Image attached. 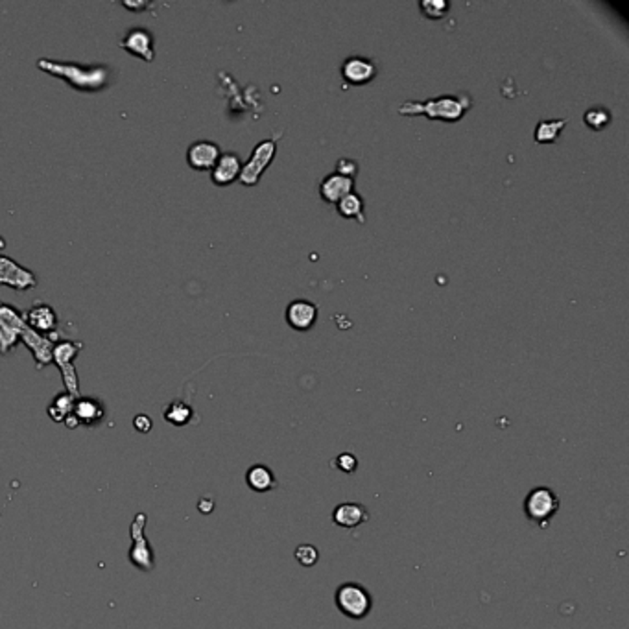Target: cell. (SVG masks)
Listing matches in <instances>:
<instances>
[{
    "instance_id": "obj_1",
    "label": "cell",
    "mask_w": 629,
    "mask_h": 629,
    "mask_svg": "<svg viewBox=\"0 0 629 629\" xmlns=\"http://www.w3.org/2000/svg\"><path fill=\"white\" fill-rule=\"evenodd\" d=\"M37 69L47 74L67 81L72 89L81 92L103 91L109 85L111 70L106 65H78L67 61H56L49 58H41L37 61Z\"/></svg>"
},
{
    "instance_id": "obj_2",
    "label": "cell",
    "mask_w": 629,
    "mask_h": 629,
    "mask_svg": "<svg viewBox=\"0 0 629 629\" xmlns=\"http://www.w3.org/2000/svg\"><path fill=\"white\" fill-rule=\"evenodd\" d=\"M471 109V98L467 94H443V97L428 98L425 102H404L399 108L401 115H425L432 120H445L456 122Z\"/></svg>"
},
{
    "instance_id": "obj_3",
    "label": "cell",
    "mask_w": 629,
    "mask_h": 629,
    "mask_svg": "<svg viewBox=\"0 0 629 629\" xmlns=\"http://www.w3.org/2000/svg\"><path fill=\"white\" fill-rule=\"evenodd\" d=\"M334 602H336L339 613L353 620L366 619L373 607V598L369 591L355 581L342 583L336 591Z\"/></svg>"
},
{
    "instance_id": "obj_4",
    "label": "cell",
    "mask_w": 629,
    "mask_h": 629,
    "mask_svg": "<svg viewBox=\"0 0 629 629\" xmlns=\"http://www.w3.org/2000/svg\"><path fill=\"white\" fill-rule=\"evenodd\" d=\"M81 349H83V344H81V342L60 339V342H56L54 351H52V362L60 367L65 389H67V393H70V395H74V397L80 395V380H78V373H76L74 358L80 355Z\"/></svg>"
},
{
    "instance_id": "obj_5",
    "label": "cell",
    "mask_w": 629,
    "mask_h": 629,
    "mask_svg": "<svg viewBox=\"0 0 629 629\" xmlns=\"http://www.w3.org/2000/svg\"><path fill=\"white\" fill-rule=\"evenodd\" d=\"M279 137L280 135L260 140L253 148L251 157L246 162H242V172H240V178H238L240 183L246 185V187H255L258 183V179L264 174V170L271 165L275 153H277V139Z\"/></svg>"
},
{
    "instance_id": "obj_6",
    "label": "cell",
    "mask_w": 629,
    "mask_h": 629,
    "mask_svg": "<svg viewBox=\"0 0 629 629\" xmlns=\"http://www.w3.org/2000/svg\"><path fill=\"white\" fill-rule=\"evenodd\" d=\"M560 510V498L550 487H535L526 495L524 515L537 526H544Z\"/></svg>"
},
{
    "instance_id": "obj_7",
    "label": "cell",
    "mask_w": 629,
    "mask_h": 629,
    "mask_svg": "<svg viewBox=\"0 0 629 629\" xmlns=\"http://www.w3.org/2000/svg\"><path fill=\"white\" fill-rule=\"evenodd\" d=\"M26 327L24 312L6 301H0V355H10V351L21 342L22 328Z\"/></svg>"
},
{
    "instance_id": "obj_8",
    "label": "cell",
    "mask_w": 629,
    "mask_h": 629,
    "mask_svg": "<svg viewBox=\"0 0 629 629\" xmlns=\"http://www.w3.org/2000/svg\"><path fill=\"white\" fill-rule=\"evenodd\" d=\"M37 275L32 269L24 268L13 258L0 255V286L15 292H28L37 288Z\"/></svg>"
},
{
    "instance_id": "obj_9",
    "label": "cell",
    "mask_w": 629,
    "mask_h": 629,
    "mask_svg": "<svg viewBox=\"0 0 629 629\" xmlns=\"http://www.w3.org/2000/svg\"><path fill=\"white\" fill-rule=\"evenodd\" d=\"M153 33L144 26L129 28L128 32L120 37L119 47L124 49L128 54L140 58L146 63H151L156 60V47H153Z\"/></svg>"
},
{
    "instance_id": "obj_10",
    "label": "cell",
    "mask_w": 629,
    "mask_h": 629,
    "mask_svg": "<svg viewBox=\"0 0 629 629\" xmlns=\"http://www.w3.org/2000/svg\"><path fill=\"white\" fill-rule=\"evenodd\" d=\"M24 321L30 328H33L35 333L49 336L52 342H58V328H60V317L56 314V310L47 303L37 301L33 307H30L24 312Z\"/></svg>"
},
{
    "instance_id": "obj_11",
    "label": "cell",
    "mask_w": 629,
    "mask_h": 629,
    "mask_svg": "<svg viewBox=\"0 0 629 629\" xmlns=\"http://www.w3.org/2000/svg\"><path fill=\"white\" fill-rule=\"evenodd\" d=\"M220 156V146L212 140H196L187 148V162L192 170H198V172L212 170Z\"/></svg>"
},
{
    "instance_id": "obj_12",
    "label": "cell",
    "mask_w": 629,
    "mask_h": 629,
    "mask_svg": "<svg viewBox=\"0 0 629 629\" xmlns=\"http://www.w3.org/2000/svg\"><path fill=\"white\" fill-rule=\"evenodd\" d=\"M144 522L146 515L139 513L131 522V537H133V548H131V563L139 567L140 570H151L153 561H151V550L148 546V541L144 539L142 532H144Z\"/></svg>"
},
{
    "instance_id": "obj_13",
    "label": "cell",
    "mask_w": 629,
    "mask_h": 629,
    "mask_svg": "<svg viewBox=\"0 0 629 629\" xmlns=\"http://www.w3.org/2000/svg\"><path fill=\"white\" fill-rule=\"evenodd\" d=\"M21 344H24L28 349L32 351L33 360H35V367H41L52 364V351H54V342L49 336L35 333L33 328L26 327L22 328L21 333Z\"/></svg>"
},
{
    "instance_id": "obj_14",
    "label": "cell",
    "mask_w": 629,
    "mask_h": 629,
    "mask_svg": "<svg viewBox=\"0 0 629 629\" xmlns=\"http://www.w3.org/2000/svg\"><path fill=\"white\" fill-rule=\"evenodd\" d=\"M342 76L351 85H364L377 76V65L367 58L353 56V58H347L342 65Z\"/></svg>"
},
{
    "instance_id": "obj_15",
    "label": "cell",
    "mask_w": 629,
    "mask_h": 629,
    "mask_svg": "<svg viewBox=\"0 0 629 629\" xmlns=\"http://www.w3.org/2000/svg\"><path fill=\"white\" fill-rule=\"evenodd\" d=\"M240 172H242L240 157L233 151H227V153H221L220 159L216 161L215 168L210 170V179L216 187H227V185H231L233 181H237L240 178Z\"/></svg>"
},
{
    "instance_id": "obj_16",
    "label": "cell",
    "mask_w": 629,
    "mask_h": 629,
    "mask_svg": "<svg viewBox=\"0 0 629 629\" xmlns=\"http://www.w3.org/2000/svg\"><path fill=\"white\" fill-rule=\"evenodd\" d=\"M317 319V307L307 299H296L286 307V321L296 330H308Z\"/></svg>"
},
{
    "instance_id": "obj_17",
    "label": "cell",
    "mask_w": 629,
    "mask_h": 629,
    "mask_svg": "<svg viewBox=\"0 0 629 629\" xmlns=\"http://www.w3.org/2000/svg\"><path fill=\"white\" fill-rule=\"evenodd\" d=\"M353 189H355V179L334 172L323 179L319 185V194L325 203H338L339 199H344L347 194L353 192Z\"/></svg>"
},
{
    "instance_id": "obj_18",
    "label": "cell",
    "mask_w": 629,
    "mask_h": 629,
    "mask_svg": "<svg viewBox=\"0 0 629 629\" xmlns=\"http://www.w3.org/2000/svg\"><path fill=\"white\" fill-rule=\"evenodd\" d=\"M334 524L339 528H356L369 521V513H367L366 505L356 504V502H344V504L336 505L333 511Z\"/></svg>"
},
{
    "instance_id": "obj_19",
    "label": "cell",
    "mask_w": 629,
    "mask_h": 629,
    "mask_svg": "<svg viewBox=\"0 0 629 629\" xmlns=\"http://www.w3.org/2000/svg\"><path fill=\"white\" fill-rule=\"evenodd\" d=\"M74 417L80 421V425H97L100 421L103 419V414H106V410H103L102 403L97 401V399L91 397H78L74 403Z\"/></svg>"
},
{
    "instance_id": "obj_20",
    "label": "cell",
    "mask_w": 629,
    "mask_h": 629,
    "mask_svg": "<svg viewBox=\"0 0 629 629\" xmlns=\"http://www.w3.org/2000/svg\"><path fill=\"white\" fill-rule=\"evenodd\" d=\"M246 482L257 493H268V491L277 487V480H275L274 473L266 465H262V463H257V465L249 467V471L246 473Z\"/></svg>"
},
{
    "instance_id": "obj_21",
    "label": "cell",
    "mask_w": 629,
    "mask_h": 629,
    "mask_svg": "<svg viewBox=\"0 0 629 629\" xmlns=\"http://www.w3.org/2000/svg\"><path fill=\"white\" fill-rule=\"evenodd\" d=\"M76 399L78 397H74V395H70V393L67 392L58 393L54 397V401H52L49 406L50 419L56 421V423H65V419L74 412Z\"/></svg>"
},
{
    "instance_id": "obj_22",
    "label": "cell",
    "mask_w": 629,
    "mask_h": 629,
    "mask_svg": "<svg viewBox=\"0 0 629 629\" xmlns=\"http://www.w3.org/2000/svg\"><path fill=\"white\" fill-rule=\"evenodd\" d=\"M338 212L344 218H355L358 224H366V215H364V199L356 192L347 194L344 199L338 201Z\"/></svg>"
},
{
    "instance_id": "obj_23",
    "label": "cell",
    "mask_w": 629,
    "mask_h": 629,
    "mask_svg": "<svg viewBox=\"0 0 629 629\" xmlns=\"http://www.w3.org/2000/svg\"><path fill=\"white\" fill-rule=\"evenodd\" d=\"M567 126V120H541L535 128V140L541 142V144H550V142H554V140L560 139L561 131Z\"/></svg>"
},
{
    "instance_id": "obj_24",
    "label": "cell",
    "mask_w": 629,
    "mask_h": 629,
    "mask_svg": "<svg viewBox=\"0 0 629 629\" xmlns=\"http://www.w3.org/2000/svg\"><path fill=\"white\" fill-rule=\"evenodd\" d=\"M162 415H165V419L168 423H172L176 426H183L192 417V408L187 403H183V401H174V403H170L165 408Z\"/></svg>"
},
{
    "instance_id": "obj_25",
    "label": "cell",
    "mask_w": 629,
    "mask_h": 629,
    "mask_svg": "<svg viewBox=\"0 0 629 629\" xmlns=\"http://www.w3.org/2000/svg\"><path fill=\"white\" fill-rule=\"evenodd\" d=\"M583 120H585V124L592 129H603L605 126L609 124V120H611V113H609L607 109L602 108H594L585 111L583 115Z\"/></svg>"
},
{
    "instance_id": "obj_26",
    "label": "cell",
    "mask_w": 629,
    "mask_h": 629,
    "mask_svg": "<svg viewBox=\"0 0 629 629\" xmlns=\"http://www.w3.org/2000/svg\"><path fill=\"white\" fill-rule=\"evenodd\" d=\"M296 557L303 567H314L319 560V552L312 544H299L296 548Z\"/></svg>"
},
{
    "instance_id": "obj_27",
    "label": "cell",
    "mask_w": 629,
    "mask_h": 629,
    "mask_svg": "<svg viewBox=\"0 0 629 629\" xmlns=\"http://www.w3.org/2000/svg\"><path fill=\"white\" fill-rule=\"evenodd\" d=\"M421 10L425 11L426 17H430V19H439L446 13L448 10V4L443 2V0H426V2H421Z\"/></svg>"
},
{
    "instance_id": "obj_28",
    "label": "cell",
    "mask_w": 629,
    "mask_h": 629,
    "mask_svg": "<svg viewBox=\"0 0 629 629\" xmlns=\"http://www.w3.org/2000/svg\"><path fill=\"white\" fill-rule=\"evenodd\" d=\"M334 463H336V467H338L339 471H344V473H355L356 467H358V460L355 458V454H349V452L339 454Z\"/></svg>"
},
{
    "instance_id": "obj_29",
    "label": "cell",
    "mask_w": 629,
    "mask_h": 629,
    "mask_svg": "<svg viewBox=\"0 0 629 629\" xmlns=\"http://www.w3.org/2000/svg\"><path fill=\"white\" fill-rule=\"evenodd\" d=\"M336 174L355 179V176L358 174V165L353 159H339L338 165H336Z\"/></svg>"
},
{
    "instance_id": "obj_30",
    "label": "cell",
    "mask_w": 629,
    "mask_h": 629,
    "mask_svg": "<svg viewBox=\"0 0 629 629\" xmlns=\"http://www.w3.org/2000/svg\"><path fill=\"white\" fill-rule=\"evenodd\" d=\"M133 426L139 432H150L151 430V419L148 415H137L133 419Z\"/></svg>"
},
{
    "instance_id": "obj_31",
    "label": "cell",
    "mask_w": 629,
    "mask_h": 629,
    "mask_svg": "<svg viewBox=\"0 0 629 629\" xmlns=\"http://www.w3.org/2000/svg\"><path fill=\"white\" fill-rule=\"evenodd\" d=\"M4 248H6V240L2 237H0V251H2Z\"/></svg>"
}]
</instances>
